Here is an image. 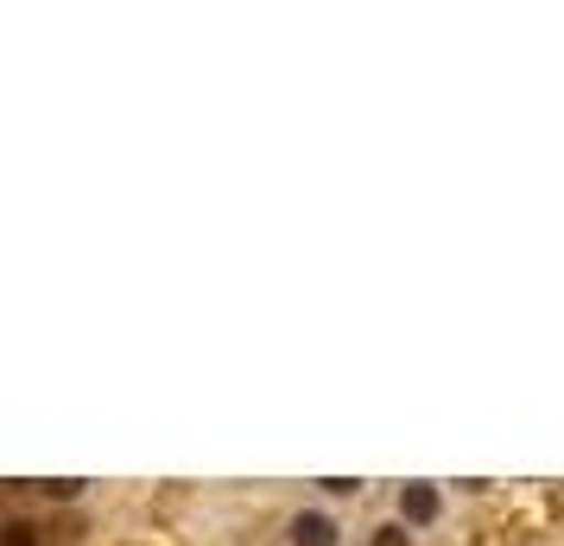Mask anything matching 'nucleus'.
Instances as JSON below:
<instances>
[{"mask_svg":"<svg viewBox=\"0 0 564 546\" xmlns=\"http://www.w3.org/2000/svg\"><path fill=\"white\" fill-rule=\"evenodd\" d=\"M400 515H406V527L437 521V490L432 483H406V490H400Z\"/></svg>","mask_w":564,"mask_h":546,"instance_id":"1","label":"nucleus"},{"mask_svg":"<svg viewBox=\"0 0 564 546\" xmlns=\"http://www.w3.org/2000/svg\"><path fill=\"white\" fill-rule=\"evenodd\" d=\"M292 546H336V521L330 515H299L292 521Z\"/></svg>","mask_w":564,"mask_h":546,"instance_id":"2","label":"nucleus"},{"mask_svg":"<svg viewBox=\"0 0 564 546\" xmlns=\"http://www.w3.org/2000/svg\"><path fill=\"white\" fill-rule=\"evenodd\" d=\"M0 546H39V527H32V521H7Z\"/></svg>","mask_w":564,"mask_h":546,"instance_id":"3","label":"nucleus"},{"mask_svg":"<svg viewBox=\"0 0 564 546\" xmlns=\"http://www.w3.org/2000/svg\"><path fill=\"white\" fill-rule=\"evenodd\" d=\"M375 546H412V540H406V527H381V534H375Z\"/></svg>","mask_w":564,"mask_h":546,"instance_id":"4","label":"nucleus"}]
</instances>
